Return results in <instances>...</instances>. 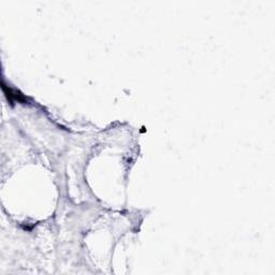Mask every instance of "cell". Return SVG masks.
Segmentation results:
<instances>
[{
	"mask_svg": "<svg viewBox=\"0 0 275 275\" xmlns=\"http://www.w3.org/2000/svg\"><path fill=\"white\" fill-rule=\"evenodd\" d=\"M1 87H2L3 93H4L5 97H7V99H8L10 105L13 106L15 102H18V103L27 102V99H26L25 96H24L22 93H20L18 90L9 86V85H5L4 81L1 82Z\"/></svg>",
	"mask_w": 275,
	"mask_h": 275,
	"instance_id": "cell-1",
	"label": "cell"
}]
</instances>
